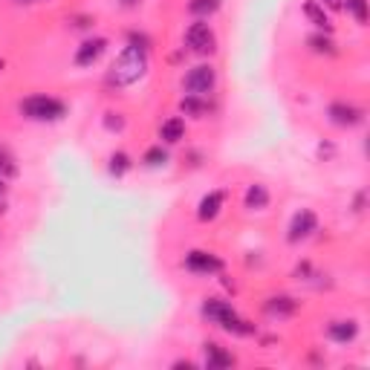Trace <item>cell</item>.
I'll use <instances>...</instances> for the list:
<instances>
[{"label": "cell", "instance_id": "obj_1", "mask_svg": "<svg viewBox=\"0 0 370 370\" xmlns=\"http://www.w3.org/2000/svg\"><path fill=\"white\" fill-rule=\"evenodd\" d=\"M145 72H148V49L130 44L113 61V67H110V82L116 87H130V84L139 82Z\"/></svg>", "mask_w": 370, "mask_h": 370}, {"label": "cell", "instance_id": "obj_2", "mask_svg": "<svg viewBox=\"0 0 370 370\" xmlns=\"http://www.w3.org/2000/svg\"><path fill=\"white\" fill-rule=\"evenodd\" d=\"M203 318H208L211 324H220L223 330H229V333H235V336H252L255 333V327H252L249 321H243L235 309H231V304H226L220 298H208L203 304Z\"/></svg>", "mask_w": 370, "mask_h": 370}, {"label": "cell", "instance_id": "obj_3", "mask_svg": "<svg viewBox=\"0 0 370 370\" xmlns=\"http://www.w3.org/2000/svg\"><path fill=\"white\" fill-rule=\"evenodd\" d=\"M21 113L35 122H58L67 113V105L52 99V95H29L21 102Z\"/></svg>", "mask_w": 370, "mask_h": 370}, {"label": "cell", "instance_id": "obj_4", "mask_svg": "<svg viewBox=\"0 0 370 370\" xmlns=\"http://www.w3.org/2000/svg\"><path fill=\"white\" fill-rule=\"evenodd\" d=\"M185 44L191 52H197V55H211L214 49H217V38H214L211 26L197 21V24H191L188 32H185Z\"/></svg>", "mask_w": 370, "mask_h": 370}, {"label": "cell", "instance_id": "obj_5", "mask_svg": "<svg viewBox=\"0 0 370 370\" xmlns=\"http://www.w3.org/2000/svg\"><path fill=\"white\" fill-rule=\"evenodd\" d=\"M183 84L191 95H206V93L214 90V84H217V72H214V67H208V64H200L185 75Z\"/></svg>", "mask_w": 370, "mask_h": 370}, {"label": "cell", "instance_id": "obj_6", "mask_svg": "<svg viewBox=\"0 0 370 370\" xmlns=\"http://www.w3.org/2000/svg\"><path fill=\"white\" fill-rule=\"evenodd\" d=\"M327 113H330V122L339 125V128H356V125H362V119H364L362 107L347 105V102H333Z\"/></svg>", "mask_w": 370, "mask_h": 370}, {"label": "cell", "instance_id": "obj_7", "mask_svg": "<svg viewBox=\"0 0 370 370\" xmlns=\"http://www.w3.org/2000/svg\"><path fill=\"white\" fill-rule=\"evenodd\" d=\"M316 226H318V217L309 208H301L295 217H292V223H289V235H286V240L289 243H298V240H304V238H309L316 231Z\"/></svg>", "mask_w": 370, "mask_h": 370}, {"label": "cell", "instance_id": "obj_8", "mask_svg": "<svg viewBox=\"0 0 370 370\" xmlns=\"http://www.w3.org/2000/svg\"><path fill=\"white\" fill-rule=\"evenodd\" d=\"M185 266L191 272H197V275H214V272L223 269V261L217 255H211V252H191L185 258Z\"/></svg>", "mask_w": 370, "mask_h": 370}, {"label": "cell", "instance_id": "obj_9", "mask_svg": "<svg viewBox=\"0 0 370 370\" xmlns=\"http://www.w3.org/2000/svg\"><path fill=\"white\" fill-rule=\"evenodd\" d=\"M105 49H107V41H105V38H90V41H84V44L79 47V52H75V64H79V67L95 64V61L102 58Z\"/></svg>", "mask_w": 370, "mask_h": 370}, {"label": "cell", "instance_id": "obj_10", "mask_svg": "<svg viewBox=\"0 0 370 370\" xmlns=\"http://www.w3.org/2000/svg\"><path fill=\"white\" fill-rule=\"evenodd\" d=\"M263 309H266V316H272V318H289L298 309V301L289 298V295H272V298L263 301Z\"/></svg>", "mask_w": 370, "mask_h": 370}, {"label": "cell", "instance_id": "obj_11", "mask_svg": "<svg viewBox=\"0 0 370 370\" xmlns=\"http://www.w3.org/2000/svg\"><path fill=\"white\" fill-rule=\"evenodd\" d=\"M203 353H206V367H208V370H223V367H231V364H235V356L226 353V350H223L220 344H214V341H208V344L203 347Z\"/></svg>", "mask_w": 370, "mask_h": 370}, {"label": "cell", "instance_id": "obj_12", "mask_svg": "<svg viewBox=\"0 0 370 370\" xmlns=\"http://www.w3.org/2000/svg\"><path fill=\"white\" fill-rule=\"evenodd\" d=\"M327 333H330V339L339 341V344H350V341L359 336V324H356L353 318H347V321H333Z\"/></svg>", "mask_w": 370, "mask_h": 370}, {"label": "cell", "instance_id": "obj_13", "mask_svg": "<svg viewBox=\"0 0 370 370\" xmlns=\"http://www.w3.org/2000/svg\"><path fill=\"white\" fill-rule=\"evenodd\" d=\"M220 208H223V191H211V194H206V197L200 200V208H197V217L203 220V223H208V220H214L220 214Z\"/></svg>", "mask_w": 370, "mask_h": 370}, {"label": "cell", "instance_id": "obj_14", "mask_svg": "<svg viewBox=\"0 0 370 370\" xmlns=\"http://www.w3.org/2000/svg\"><path fill=\"white\" fill-rule=\"evenodd\" d=\"M160 136L168 142V145H177L180 139H185V122L183 119H168V122H162V128H160Z\"/></svg>", "mask_w": 370, "mask_h": 370}, {"label": "cell", "instance_id": "obj_15", "mask_svg": "<svg viewBox=\"0 0 370 370\" xmlns=\"http://www.w3.org/2000/svg\"><path fill=\"white\" fill-rule=\"evenodd\" d=\"M243 203H246V208H252V211H261V208L269 206V191H266L263 185H249Z\"/></svg>", "mask_w": 370, "mask_h": 370}, {"label": "cell", "instance_id": "obj_16", "mask_svg": "<svg viewBox=\"0 0 370 370\" xmlns=\"http://www.w3.org/2000/svg\"><path fill=\"white\" fill-rule=\"evenodd\" d=\"M304 15L313 21L316 26H324V29H330V17H327V12L318 6V0H307L304 3Z\"/></svg>", "mask_w": 370, "mask_h": 370}, {"label": "cell", "instance_id": "obj_17", "mask_svg": "<svg viewBox=\"0 0 370 370\" xmlns=\"http://www.w3.org/2000/svg\"><path fill=\"white\" fill-rule=\"evenodd\" d=\"M188 9H191V15H197V17H208V15H214L220 9V0H191Z\"/></svg>", "mask_w": 370, "mask_h": 370}, {"label": "cell", "instance_id": "obj_18", "mask_svg": "<svg viewBox=\"0 0 370 370\" xmlns=\"http://www.w3.org/2000/svg\"><path fill=\"white\" fill-rule=\"evenodd\" d=\"M128 171H130V157L122 151H116L110 157V174L113 177H122V174H128Z\"/></svg>", "mask_w": 370, "mask_h": 370}, {"label": "cell", "instance_id": "obj_19", "mask_svg": "<svg viewBox=\"0 0 370 370\" xmlns=\"http://www.w3.org/2000/svg\"><path fill=\"white\" fill-rule=\"evenodd\" d=\"M0 177H17V162H15V157L6 151V148H0Z\"/></svg>", "mask_w": 370, "mask_h": 370}, {"label": "cell", "instance_id": "obj_20", "mask_svg": "<svg viewBox=\"0 0 370 370\" xmlns=\"http://www.w3.org/2000/svg\"><path fill=\"white\" fill-rule=\"evenodd\" d=\"M200 99H203V95H191V93H188L185 99L180 102V110H183V113H191V116H203V113H206V105H203Z\"/></svg>", "mask_w": 370, "mask_h": 370}, {"label": "cell", "instance_id": "obj_21", "mask_svg": "<svg viewBox=\"0 0 370 370\" xmlns=\"http://www.w3.org/2000/svg\"><path fill=\"white\" fill-rule=\"evenodd\" d=\"M168 162V153L162 151V145H157V148H148L145 151V165H151V168H160V165H165Z\"/></svg>", "mask_w": 370, "mask_h": 370}, {"label": "cell", "instance_id": "obj_22", "mask_svg": "<svg viewBox=\"0 0 370 370\" xmlns=\"http://www.w3.org/2000/svg\"><path fill=\"white\" fill-rule=\"evenodd\" d=\"M344 9L353 12V17H356L359 24L367 21V0H344Z\"/></svg>", "mask_w": 370, "mask_h": 370}, {"label": "cell", "instance_id": "obj_23", "mask_svg": "<svg viewBox=\"0 0 370 370\" xmlns=\"http://www.w3.org/2000/svg\"><path fill=\"white\" fill-rule=\"evenodd\" d=\"M309 47H313L316 52H327V55L336 52V44L330 41V38H324V35H313V38H309Z\"/></svg>", "mask_w": 370, "mask_h": 370}, {"label": "cell", "instance_id": "obj_24", "mask_svg": "<svg viewBox=\"0 0 370 370\" xmlns=\"http://www.w3.org/2000/svg\"><path fill=\"white\" fill-rule=\"evenodd\" d=\"M105 125H107V130H122V128H125V119H122V113H107Z\"/></svg>", "mask_w": 370, "mask_h": 370}, {"label": "cell", "instance_id": "obj_25", "mask_svg": "<svg viewBox=\"0 0 370 370\" xmlns=\"http://www.w3.org/2000/svg\"><path fill=\"white\" fill-rule=\"evenodd\" d=\"M174 367H177V370H180V367H185V370H188V367H194V362H177Z\"/></svg>", "mask_w": 370, "mask_h": 370}, {"label": "cell", "instance_id": "obj_26", "mask_svg": "<svg viewBox=\"0 0 370 370\" xmlns=\"http://www.w3.org/2000/svg\"><path fill=\"white\" fill-rule=\"evenodd\" d=\"M125 6H136V3H142V0H122Z\"/></svg>", "mask_w": 370, "mask_h": 370}, {"label": "cell", "instance_id": "obj_27", "mask_svg": "<svg viewBox=\"0 0 370 370\" xmlns=\"http://www.w3.org/2000/svg\"><path fill=\"white\" fill-rule=\"evenodd\" d=\"M6 194V183H3V177H0V197H3Z\"/></svg>", "mask_w": 370, "mask_h": 370}, {"label": "cell", "instance_id": "obj_28", "mask_svg": "<svg viewBox=\"0 0 370 370\" xmlns=\"http://www.w3.org/2000/svg\"><path fill=\"white\" fill-rule=\"evenodd\" d=\"M3 211H6V203H3V200H0V214H3Z\"/></svg>", "mask_w": 370, "mask_h": 370}, {"label": "cell", "instance_id": "obj_29", "mask_svg": "<svg viewBox=\"0 0 370 370\" xmlns=\"http://www.w3.org/2000/svg\"><path fill=\"white\" fill-rule=\"evenodd\" d=\"M0 70H3V58H0Z\"/></svg>", "mask_w": 370, "mask_h": 370}, {"label": "cell", "instance_id": "obj_30", "mask_svg": "<svg viewBox=\"0 0 370 370\" xmlns=\"http://www.w3.org/2000/svg\"><path fill=\"white\" fill-rule=\"evenodd\" d=\"M21 3H29V0H21Z\"/></svg>", "mask_w": 370, "mask_h": 370}]
</instances>
